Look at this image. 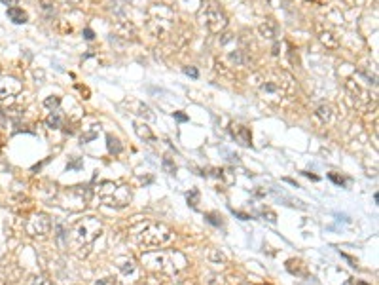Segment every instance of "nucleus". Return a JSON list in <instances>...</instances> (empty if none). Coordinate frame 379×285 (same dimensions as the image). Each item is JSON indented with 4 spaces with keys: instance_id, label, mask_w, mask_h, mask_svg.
Instances as JSON below:
<instances>
[{
    "instance_id": "obj_1",
    "label": "nucleus",
    "mask_w": 379,
    "mask_h": 285,
    "mask_svg": "<svg viewBox=\"0 0 379 285\" xmlns=\"http://www.w3.org/2000/svg\"><path fill=\"white\" fill-rule=\"evenodd\" d=\"M252 84L258 89V95L267 103H281L294 91V80L283 71L258 72L252 76Z\"/></svg>"
},
{
    "instance_id": "obj_2",
    "label": "nucleus",
    "mask_w": 379,
    "mask_h": 285,
    "mask_svg": "<svg viewBox=\"0 0 379 285\" xmlns=\"http://www.w3.org/2000/svg\"><path fill=\"white\" fill-rule=\"evenodd\" d=\"M101 232H103V224L99 219H95V217L82 219L72 228V247L76 249L80 257H86L93 245V242L101 236Z\"/></svg>"
},
{
    "instance_id": "obj_3",
    "label": "nucleus",
    "mask_w": 379,
    "mask_h": 285,
    "mask_svg": "<svg viewBox=\"0 0 379 285\" xmlns=\"http://www.w3.org/2000/svg\"><path fill=\"white\" fill-rule=\"evenodd\" d=\"M174 25H176V18L167 6L155 4L148 10V29L155 38L165 40L167 36H171Z\"/></svg>"
},
{
    "instance_id": "obj_4",
    "label": "nucleus",
    "mask_w": 379,
    "mask_h": 285,
    "mask_svg": "<svg viewBox=\"0 0 379 285\" xmlns=\"http://www.w3.org/2000/svg\"><path fill=\"white\" fill-rule=\"evenodd\" d=\"M95 194H97V198L103 202L104 205L116 207V209L127 207L129 202H131V190H129V186L120 184V183H112V181L101 183L95 188Z\"/></svg>"
},
{
    "instance_id": "obj_5",
    "label": "nucleus",
    "mask_w": 379,
    "mask_h": 285,
    "mask_svg": "<svg viewBox=\"0 0 379 285\" xmlns=\"http://www.w3.org/2000/svg\"><path fill=\"white\" fill-rule=\"evenodd\" d=\"M138 245L142 247H163L172 242V230L161 223H146L140 230L135 234Z\"/></svg>"
},
{
    "instance_id": "obj_6",
    "label": "nucleus",
    "mask_w": 379,
    "mask_h": 285,
    "mask_svg": "<svg viewBox=\"0 0 379 285\" xmlns=\"http://www.w3.org/2000/svg\"><path fill=\"white\" fill-rule=\"evenodd\" d=\"M199 19L207 27L210 33L218 35L227 27V16L224 10L214 2V0H203V6L199 10Z\"/></svg>"
},
{
    "instance_id": "obj_7",
    "label": "nucleus",
    "mask_w": 379,
    "mask_h": 285,
    "mask_svg": "<svg viewBox=\"0 0 379 285\" xmlns=\"http://www.w3.org/2000/svg\"><path fill=\"white\" fill-rule=\"evenodd\" d=\"M345 88L349 91V97L353 101V105L359 108L360 112H370L372 108L376 110V97H372V93L366 88H362V84L355 78H349L345 82Z\"/></svg>"
},
{
    "instance_id": "obj_8",
    "label": "nucleus",
    "mask_w": 379,
    "mask_h": 285,
    "mask_svg": "<svg viewBox=\"0 0 379 285\" xmlns=\"http://www.w3.org/2000/svg\"><path fill=\"white\" fill-rule=\"evenodd\" d=\"M25 230L29 236H46L52 230V219L46 213H33L25 224Z\"/></svg>"
},
{
    "instance_id": "obj_9",
    "label": "nucleus",
    "mask_w": 379,
    "mask_h": 285,
    "mask_svg": "<svg viewBox=\"0 0 379 285\" xmlns=\"http://www.w3.org/2000/svg\"><path fill=\"white\" fill-rule=\"evenodd\" d=\"M23 89V84L14 76H2L0 78V101L8 97H16L19 91Z\"/></svg>"
},
{
    "instance_id": "obj_10",
    "label": "nucleus",
    "mask_w": 379,
    "mask_h": 285,
    "mask_svg": "<svg viewBox=\"0 0 379 285\" xmlns=\"http://www.w3.org/2000/svg\"><path fill=\"white\" fill-rule=\"evenodd\" d=\"M258 33L264 38H269V40H275L279 36V25H277L273 19H265L258 25Z\"/></svg>"
},
{
    "instance_id": "obj_11",
    "label": "nucleus",
    "mask_w": 379,
    "mask_h": 285,
    "mask_svg": "<svg viewBox=\"0 0 379 285\" xmlns=\"http://www.w3.org/2000/svg\"><path fill=\"white\" fill-rule=\"evenodd\" d=\"M319 40L326 46V48H338L340 46V36L336 35L332 29H324V27H319Z\"/></svg>"
},
{
    "instance_id": "obj_12",
    "label": "nucleus",
    "mask_w": 379,
    "mask_h": 285,
    "mask_svg": "<svg viewBox=\"0 0 379 285\" xmlns=\"http://www.w3.org/2000/svg\"><path fill=\"white\" fill-rule=\"evenodd\" d=\"M231 135H233L235 139H239L241 144H245V146L250 144V131H248L245 125H231Z\"/></svg>"
},
{
    "instance_id": "obj_13",
    "label": "nucleus",
    "mask_w": 379,
    "mask_h": 285,
    "mask_svg": "<svg viewBox=\"0 0 379 285\" xmlns=\"http://www.w3.org/2000/svg\"><path fill=\"white\" fill-rule=\"evenodd\" d=\"M315 118L321 124H328L332 120V107L330 105H321V107L315 110Z\"/></svg>"
},
{
    "instance_id": "obj_14",
    "label": "nucleus",
    "mask_w": 379,
    "mask_h": 285,
    "mask_svg": "<svg viewBox=\"0 0 379 285\" xmlns=\"http://www.w3.org/2000/svg\"><path fill=\"white\" fill-rule=\"evenodd\" d=\"M8 18L12 19L14 23L21 25V23L27 21V14H25L21 8H18V6H12V8H8Z\"/></svg>"
},
{
    "instance_id": "obj_15",
    "label": "nucleus",
    "mask_w": 379,
    "mask_h": 285,
    "mask_svg": "<svg viewBox=\"0 0 379 285\" xmlns=\"http://www.w3.org/2000/svg\"><path fill=\"white\" fill-rule=\"evenodd\" d=\"M46 125H48L50 129H59V127L63 125V118H61V114H59V110H52V112H50V116L46 118Z\"/></svg>"
},
{
    "instance_id": "obj_16",
    "label": "nucleus",
    "mask_w": 379,
    "mask_h": 285,
    "mask_svg": "<svg viewBox=\"0 0 379 285\" xmlns=\"http://www.w3.org/2000/svg\"><path fill=\"white\" fill-rule=\"evenodd\" d=\"M135 131L140 139H148V141H154V135L150 131V127L146 124H135Z\"/></svg>"
},
{
    "instance_id": "obj_17",
    "label": "nucleus",
    "mask_w": 379,
    "mask_h": 285,
    "mask_svg": "<svg viewBox=\"0 0 379 285\" xmlns=\"http://www.w3.org/2000/svg\"><path fill=\"white\" fill-rule=\"evenodd\" d=\"M106 142H108V152H110V154H120L121 152V142L118 137L108 135V137H106Z\"/></svg>"
},
{
    "instance_id": "obj_18",
    "label": "nucleus",
    "mask_w": 379,
    "mask_h": 285,
    "mask_svg": "<svg viewBox=\"0 0 379 285\" xmlns=\"http://www.w3.org/2000/svg\"><path fill=\"white\" fill-rule=\"evenodd\" d=\"M59 105H61V97H57V95H52V97H48L44 101V107L50 108V110H57Z\"/></svg>"
},
{
    "instance_id": "obj_19",
    "label": "nucleus",
    "mask_w": 379,
    "mask_h": 285,
    "mask_svg": "<svg viewBox=\"0 0 379 285\" xmlns=\"http://www.w3.org/2000/svg\"><path fill=\"white\" fill-rule=\"evenodd\" d=\"M27 285H50V280L46 276H33L27 280Z\"/></svg>"
},
{
    "instance_id": "obj_20",
    "label": "nucleus",
    "mask_w": 379,
    "mask_h": 285,
    "mask_svg": "<svg viewBox=\"0 0 379 285\" xmlns=\"http://www.w3.org/2000/svg\"><path fill=\"white\" fill-rule=\"evenodd\" d=\"M188 204L191 207H197V204H199V190L197 188H193V190L188 192Z\"/></svg>"
},
{
    "instance_id": "obj_21",
    "label": "nucleus",
    "mask_w": 379,
    "mask_h": 285,
    "mask_svg": "<svg viewBox=\"0 0 379 285\" xmlns=\"http://www.w3.org/2000/svg\"><path fill=\"white\" fill-rule=\"evenodd\" d=\"M205 219H207V223L214 224V226H222V217L218 213H207L205 215Z\"/></svg>"
},
{
    "instance_id": "obj_22",
    "label": "nucleus",
    "mask_w": 379,
    "mask_h": 285,
    "mask_svg": "<svg viewBox=\"0 0 379 285\" xmlns=\"http://www.w3.org/2000/svg\"><path fill=\"white\" fill-rule=\"evenodd\" d=\"M163 169H165L169 175H174V173H176V165H174L169 158H165V160H163Z\"/></svg>"
},
{
    "instance_id": "obj_23",
    "label": "nucleus",
    "mask_w": 379,
    "mask_h": 285,
    "mask_svg": "<svg viewBox=\"0 0 379 285\" xmlns=\"http://www.w3.org/2000/svg\"><path fill=\"white\" fill-rule=\"evenodd\" d=\"M140 285H165V282H163V280H159L157 276H150V278H146V280H144Z\"/></svg>"
},
{
    "instance_id": "obj_24",
    "label": "nucleus",
    "mask_w": 379,
    "mask_h": 285,
    "mask_svg": "<svg viewBox=\"0 0 379 285\" xmlns=\"http://www.w3.org/2000/svg\"><path fill=\"white\" fill-rule=\"evenodd\" d=\"M121 268V272L123 274H131L133 270H135V265H133V261H125L123 263V266H120Z\"/></svg>"
},
{
    "instance_id": "obj_25",
    "label": "nucleus",
    "mask_w": 379,
    "mask_h": 285,
    "mask_svg": "<svg viewBox=\"0 0 379 285\" xmlns=\"http://www.w3.org/2000/svg\"><path fill=\"white\" fill-rule=\"evenodd\" d=\"M328 177H330V181H334V183H336V184H340V186H343V184H347V181H345L343 177H338V175H336V173H330V175H328Z\"/></svg>"
},
{
    "instance_id": "obj_26",
    "label": "nucleus",
    "mask_w": 379,
    "mask_h": 285,
    "mask_svg": "<svg viewBox=\"0 0 379 285\" xmlns=\"http://www.w3.org/2000/svg\"><path fill=\"white\" fill-rule=\"evenodd\" d=\"M184 74H188L191 78H197V76H199L197 69H193V67H184Z\"/></svg>"
},
{
    "instance_id": "obj_27",
    "label": "nucleus",
    "mask_w": 379,
    "mask_h": 285,
    "mask_svg": "<svg viewBox=\"0 0 379 285\" xmlns=\"http://www.w3.org/2000/svg\"><path fill=\"white\" fill-rule=\"evenodd\" d=\"M57 240H59V242H63V240H65V226H63V224H59V226H57Z\"/></svg>"
},
{
    "instance_id": "obj_28",
    "label": "nucleus",
    "mask_w": 379,
    "mask_h": 285,
    "mask_svg": "<svg viewBox=\"0 0 379 285\" xmlns=\"http://www.w3.org/2000/svg\"><path fill=\"white\" fill-rule=\"evenodd\" d=\"M82 165H84L82 160H72L69 163V169H82Z\"/></svg>"
},
{
    "instance_id": "obj_29",
    "label": "nucleus",
    "mask_w": 379,
    "mask_h": 285,
    "mask_svg": "<svg viewBox=\"0 0 379 285\" xmlns=\"http://www.w3.org/2000/svg\"><path fill=\"white\" fill-rule=\"evenodd\" d=\"M172 116H174V120H178V122H186V120H188V116L182 114V112H172Z\"/></svg>"
},
{
    "instance_id": "obj_30",
    "label": "nucleus",
    "mask_w": 379,
    "mask_h": 285,
    "mask_svg": "<svg viewBox=\"0 0 379 285\" xmlns=\"http://www.w3.org/2000/svg\"><path fill=\"white\" fill-rule=\"evenodd\" d=\"M84 38H86V40H93V38H95L93 31H91V29H84Z\"/></svg>"
},
{
    "instance_id": "obj_31",
    "label": "nucleus",
    "mask_w": 379,
    "mask_h": 285,
    "mask_svg": "<svg viewBox=\"0 0 379 285\" xmlns=\"http://www.w3.org/2000/svg\"><path fill=\"white\" fill-rule=\"evenodd\" d=\"M233 213L237 215V217H239V219H241V221H248V219H250V217H248V215H246V213H241V211H233Z\"/></svg>"
},
{
    "instance_id": "obj_32",
    "label": "nucleus",
    "mask_w": 379,
    "mask_h": 285,
    "mask_svg": "<svg viewBox=\"0 0 379 285\" xmlns=\"http://www.w3.org/2000/svg\"><path fill=\"white\" fill-rule=\"evenodd\" d=\"M303 175H305V177H309L311 181H319V177H317V175H311V173H307V171H303Z\"/></svg>"
},
{
    "instance_id": "obj_33",
    "label": "nucleus",
    "mask_w": 379,
    "mask_h": 285,
    "mask_svg": "<svg viewBox=\"0 0 379 285\" xmlns=\"http://www.w3.org/2000/svg\"><path fill=\"white\" fill-rule=\"evenodd\" d=\"M357 285H366V284H362V282H360V284H357Z\"/></svg>"
}]
</instances>
